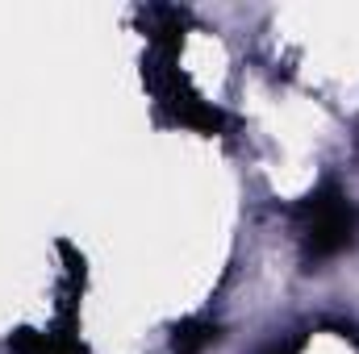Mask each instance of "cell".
Here are the masks:
<instances>
[{
	"label": "cell",
	"instance_id": "6da1fadb",
	"mask_svg": "<svg viewBox=\"0 0 359 354\" xmlns=\"http://www.w3.org/2000/svg\"><path fill=\"white\" fill-rule=\"evenodd\" d=\"M297 221H301V246H305V259H330L339 250H347L355 242L359 229V213L355 204L339 192V187H318L301 200L297 208Z\"/></svg>",
	"mask_w": 359,
	"mask_h": 354
},
{
	"label": "cell",
	"instance_id": "7a4b0ae2",
	"mask_svg": "<svg viewBox=\"0 0 359 354\" xmlns=\"http://www.w3.org/2000/svg\"><path fill=\"white\" fill-rule=\"evenodd\" d=\"M213 342H217V325H209V321H184L176 330V338H172V354H201Z\"/></svg>",
	"mask_w": 359,
	"mask_h": 354
},
{
	"label": "cell",
	"instance_id": "3957f363",
	"mask_svg": "<svg viewBox=\"0 0 359 354\" xmlns=\"http://www.w3.org/2000/svg\"><path fill=\"white\" fill-rule=\"evenodd\" d=\"M301 342H305V338L297 334V338H288V342H280V346H271L268 354H301Z\"/></svg>",
	"mask_w": 359,
	"mask_h": 354
}]
</instances>
